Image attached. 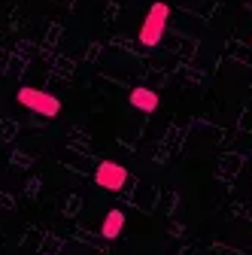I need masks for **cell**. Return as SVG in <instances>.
Wrapping results in <instances>:
<instances>
[{
  "mask_svg": "<svg viewBox=\"0 0 252 255\" xmlns=\"http://www.w3.org/2000/svg\"><path fill=\"white\" fill-rule=\"evenodd\" d=\"M15 101H18L21 107H27V110L40 113V116H49V119L61 113V101L55 98V94L40 91V88H30V85H21V88L15 91Z\"/></svg>",
  "mask_w": 252,
  "mask_h": 255,
  "instance_id": "6da1fadb",
  "label": "cell"
},
{
  "mask_svg": "<svg viewBox=\"0 0 252 255\" xmlns=\"http://www.w3.org/2000/svg\"><path fill=\"white\" fill-rule=\"evenodd\" d=\"M170 18V6L167 3H152L143 27H140V43L143 46H158L161 37H164V24Z\"/></svg>",
  "mask_w": 252,
  "mask_h": 255,
  "instance_id": "7a4b0ae2",
  "label": "cell"
},
{
  "mask_svg": "<svg viewBox=\"0 0 252 255\" xmlns=\"http://www.w3.org/2000/svg\"><path fill=\"white\" fill-rule=\"evenodd\" d=\"M94 182H98L101 188L116 191V188H122L125 182H128V170H125L122 164H116V161H104L98 167V173H94Z\"/></svg>",
  "mask_w": 252,
  "mask_h": 255,
  "instance_id": "3957f363",
  "label": "cell"
},
{
  "mask_svg": "<svg viewBox=\"0 0 252 255\" xmlns=\"http://www.w3.org/2000/svg\"><path fill=\"white\" fill-rule=\"evenodd\" d=\"M128 101H131V107H137V110H143V113L158 110V94H155L152 88H134V91L128 94Z\"/></svg>",
  "mask_w": 252,
  "mask_h": 255,
  "instance_id": "277c9868",
  "label": "cell"
},
{
  "mask_svg": "<svg viewBox=\"0 0 252 255\" xmlns=\"http://www.w3.org/2000/svg\"><path fill=\"white\" fill-rule=\"evenodd\" d=\"M122 228H125V216H122V210H110L107 219H104V225H101V234H104L107 240H116V237L122 234Z\"/></svg>",
  "mask_w": 252,
  "mask_h": 255,
  "instance_id": "5b68a950",
  "label": "cell"
}]
</instances>
